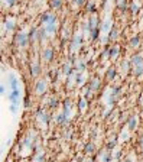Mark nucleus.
<instances>
[{"label": "nucleus", "instance_id": "nucleus-1", "mask_svg": "<svg viewBox=\"0 0 143 162\" xmlns=\"http://www.w3.org/2000/svg\"><path fill=\"white\" fill-rule=\"evenodd\" d=\"M15 42L20 46V48H23V46H26L28 42H29V35L25 34V32H19V34L16 35Z\"/></svg>", "mask_w": 143, "mask_h": 162}, {"label": "nucleus", "instance_id": "nucleus-2", "mask_svg": "<svg viewBox=\"0 0 143 162\" xmlns=\"http://www.w3.org/2000/svg\"><path fill=\"white\" fill-rule=\"evenodd\" d=\"M81 44H83V36H81V35H75V36L72 38V44H71V51L72 52H75L77 49L81 46Z\"/></svg>", "mask_w": 143, "mask_h": 162}, {"label": "nucleus", "instance_id": "nucleus-3", "mask_svg": "<svg viewBox=\"0 0 143 162\" xmlns=\"http://www.w3.org/2000/svg\"><path fill=\"white\" fill-rule=\"evenodd\" d=\"M42 23L43 25H46V23H57V18H55V15L54 13H43L42 15Z\"/></svg>", "mask_w": 143, "mask_h": 162}, {"label": "nucleus", "instance_id": "nucleus-4", "mask_svg": "<svg viewBox=\"0 0 143 162\" xmlns=\"http://www.w3.org/2000/svg\"><path fill=\"white\" fill-rule=\"evenodd\" d=\"M88 28H90V32H93V30L98 29L100 28V20H98L97 16H91L90 18V22H88Z\"/></svg>", "mask_w": 143, "mask_h": 162}, {"label": "nucleus", "instance_id": "nucleus-5", "mask_svg": "<svg viewBox=\"0 0 143 162\" xmlns=\"http://www.w3.org/2000/svg\"><path fill=\"white\" fill-rule=\"evenodd\" d=\"M35 91H36V94H43L46 91V81H43V80H39L38 83H36V86H35Z\"/></svg>", "mask_w": 143, "mask_h": 162}, {"label": "nucleus", "instance_id": "nucleus-6", "mask_svg": "<svg viewBox=\"0 0 143 162\" xmlns=\"http://www.w3.org/2000/svg\"><path fill=\"white\" fill-rule=\"evenodd\" d=\"M42 58H43V61L49 62V61L54 58V49L49 48V46H46V48L42 51Z\"/></svg>", "mask_w": 143, "mask_h": 162}, {"label": "nucleus", "instance_id": "nucleus-7", "mask_svg": "<svg viewBox=\"0 0 143 162\" xmlns=\"http://www.w3.org/2000/svg\"><path fill=\"white\" fill-rule=\"evenodd\" d=\"M130 65L133 67H137V65H143V55L142 54H137V55H135V57L130 60Z\"/></svg>", "mask_w": 143, "mask_h": 162}, {"label": "nucleus", "instance_id": "nucleus-8", "mask_svg": "<svg viewBox=\"0 0 143 162\" xmlns=\"http://www.w3.org/2000/svg\"><path fill=\"white\" fill-rule=\"evenodd\" d=\"M98 88H100V81H98L97 78L91 80L90 84H88V90H90L91 93H95V91H97Z\"/></svg>", "mask_w": 143, "mask_h": 162}, {"label": "nucleus", "instance_id": "nucleus-9", "mask_svg": "<svg viewBox=\"0 0 143 162\" xmlns=\"http://www.w3.org/2000/svg\"><path fill=\"white\" fill-rule=\"evenodd\" d=\"M9 98H10V102L13 103V104H18V103H19V98H20L19 90H13V91H12L10 96H9Z\"/></svg>", "mask_w": 143, "mask_h": 162}, {"label": "nucleus", "instance_id": "nucleus-10", "mask_svg": "<svg viewBox=\"0 0 143 162\" xmlns=\"http://www.w3.org/2000/svg\"><path fill=\"white\" fill-rule=\"evenodd\" d=\"M36 116H38L39 120L43 122L45 124L49 123V116H48V113H46V112H43V110H39L38 113H36Z\"/></svg>", "mask_w": 143, "mask_h": 162}, {"label": "nucleus", "instance_id": "nucleus-11", "mask_svg": "<svg viewBox=\"0 0 143 162\" xmlns=\"http://www.w3.org/2000/svg\"><path fill=\"white\" fill-rule=\"evenodd\" d=\"M43 29L46 30L48 35L55 34V30H57V23H46V25H43Z\"/></svg>", "mask_w": 143, "mask_h": 162}, {"label": "nucleus", "instance_id": "nucleus-12", "mask_svg": "<svg viewBox=\"0 0 143 162\" xmlns=\"http://www.w3.org/2000/svg\"><path fill=\"white\" fill-rule=\"evenodd\" d=\"M119 52H120V46L113 45L111 48H110V58H111V60H116L117 55H119Z\"/></svg>", "mask_w": 143, "mask_h": 162}, {"label": "nucleus", "instance_id": "nucleus-13", "mask_svg": "<svg viewBox=\"0 0 143 162\" xmlns=\"http://www.w3.org/2000/svg\"><path fill=\"white\" fill-rule=\"evenodd\" d=\"M132 72H133V76H136V77L143 76V65H137V67H133V68H132Z\"/></svg>", "mask_w": 143, "mask_h": 162}, {"label": "nucleus", "instance_id": "nucleus-14", "mask_svg": "<svg viewBox=\"0 0 143 162\" xmlns=\"http://www.w3.org/2000/svg\"><path fill=\"white\" fill-rule=\"evenodd\" d=\"M9 84H10L12 91H13V90H18V80H16L15 76H10V77H9Z\"/></svg>", "mask_w": 143, "mask_h": 162}, {"label": "nucleus", "instance_id": "nucleus-15", "mask_svg": "<svg viewBox=\"0 0 143 162\" xmlns=\"http://www.w3.org/2000/svg\"><path fill=\"white\" fill-rule=\"evenodd\" d=\"M68 119H69V117H68L67 114H65L64 112H62V113H61V114H58V117H57V122H58V123H59V124H64V123H67V122H68Z\"/></svg>", "mask_w": 143, "mask_h": 162}, {"label": "nucleus", "instance_id": "nucleus-16", "mask_svg": "<svg viewBox=\"0 0 143 162\" xmlns=\"http://www.w3.org/2000/svg\"><path fill=\"white\" fill-rule=\"evenodd\" d=\"M71 70H72V64H71V62H65L64 67H62V72H64L65 76H69V74H71Z\"/></svg>", "mask_w": 143, "mask_h": 162}, {"label": "nucleus", "instance_id": "nucleus-17", "mask_svg": "<svg viewBox=\"0 0 143 162\" xmlns=\"http://www.w3.org/2000/svg\"><path fill=\"white\" fill-rule=\"evenodd\" d=\"M64 113L67 114L68 117L71 114V102H69V100H65V103H64Z\"/></svg>", "mask_w": 143, "mask_h": 162}, {"label": "nucleus", "instance_id": "nucleus-18", "mask_svg": "<svg viewBox=\"0 0 143 162\" xmlns=\"http://www.w3.org/2000/svg\"><path fill=\"white\" fill-rule=\"evenodd\" d=\"M114 77H116V70H114V68H109L107 72H105V78H107V80H113Z\"/></svg>", "mask_w": 143, "mask_h": 162}, {"label": "nucleus", "instance_id": "nucleus-19", "mask_svg": "<svg viewBox=\"0 0 143 162\" xmlns=\"http://www.w3.org/2000/svg\"><path fill=\"white\" fill-rule=\"evenodd\" d=\"M30 74H32V77H36L39 74V65L38 64L30 65Z\"/></svg>", "mask_w": 143, "mask_h": 162}, {"label": "nucleus", "instance_id": "nucleus-20", "mask_svg": "<svg viewBox=\"0 0 143 162\" xmlns=\"http://www.w3.org/2000/svg\"><path fill=\"white\" fill-rule=\"evenodd\" d=\"M119 29H117L116 26L113 28V29H111V32H110V36H109V39L110 41H114V39H117V36H119Z\"/></svg>", "mask_w": 143, "mask_h": 162}, {"label": "nucleus", "instance_id": "nucleus-21", "mask_svg": "<svg viewBox=\"0 0 143 162\" xmlns=\"http://www.w3.org/2000/svg\"><path fill=\"white\" fill-rule=\"evenodd\" d=\"M78 107H79V112H84L87 109V98H79Z\"/></svg>", "mask_w": 143, "mask_h": 162}, {"label": "nucleus", "instance_id": "nucleus-22", "mask_svg": "<svg viewBox=\"0 0 143 162\" xmlns=\"http://www.w3.org/2000/svg\"><path fill=\"white\" fill-rule=\"evenodd\" d=\"M140 44V38L139 36H133L132 39H130V46H133V48H137Z\"/></svg>", "mask_w": 143, "mask_h": 162}, {"label": "nucleus", "instance_id": "nucleus-23", "mask_svg": "<svg viewBox=\"0 0 143 162\" xmlns=\"http://www.w3.org/2000/svg\"><path fill=\"white\" fill-rule=\"evenodd\" d=\"M127 126H129V129H135V128H136V117H135V116H130V117H129Z\"/></svg>", "mask_w": 143, "mask_h": 162}, {"label": "nucleus", "instance_id": "nucleus-24", "mask_svg": "<svg viewBox=\"0 0 143 162\" xmlns=\"http://www.w3.org/2000/svg\"><path fill=\"white\" fill-rule=\"evenodd\" d=\"M94 145H93V143H87L85 145V148H84V151H85V154H93V152H94Z\"/></svg>", "mask_w": 143, "mask_h": 162}, {"label": "nucleus", "instance_id": "nucleus-25", "mask_svg": "<svg viewBox=\"0 0 143 162\" xmlns=\"http://www.w3.org/2000/svg\"><path fill=\"white\" fill-rule=\"evenodd\" d=\"M61 6H62V2H61V0H51V8L58 9V8H61Z\"/></svg>", "mask_w": 143, "mask_h": 162}, {"label": "nucleus", "instance_id": "nucleus-26", "mask_svg": "<svg viewBox=\"0 0 143 162\" xmlns=\"http://www.w3.org/2000/svg\"><path fill=\"white\" fill-rule=\"evenodd\" d=\"M114 145H116V138L113 136V138H110L109 143H107V149H113Z\"/></svg>", "mask_w": 143, "mask_h": 162}, {"label": "nucleus", "instance_id": "nucleus-27", "mask_svg": "<svg viewBox=\"0 0 143 162\" xmlns=\"http://www.w3.org/2000/svg\"><path fill=\"white\" fill-rule=\"evenodd\" d=\"M94 10H95V4L93 3V2H91V3H88V6H87V12H88V13H93Z\"/></svg>", "mask_w": 143, "mask_h": 162}, {"label": "nucleus", "instance_id": "nucleus-28", "mask_svg": "<svg viewBox=\"0 0 143 162\" xmlns=\"http://www.w3.org/2000/svg\"><path fill=\"white\" fill-rule=\"evenodd\" d=\"M109 28H110V22L109 20H105V22L101 25V30L103 32H105V30H109Z\"/></svg>", "mask_w": 143, "mask_h": 162}, {"label": "nucleus", "instance_id": "nucleus-29", "mask_svg": "<svg viewBox=\"0 0 143 162\" xmlns=\"http://www.w3.org/2000/svg\"><path fill=\"white\" fill-rule=\"evenodd\" d=\"M13 28H15V23L10 22V20H8V22H6V29H8V30H12Z\"/></svg>", "mask_w": 143, "mask_h": 162}, {"label": "nucleus", "instance_id": "nucleus-30", "mask_svg": "<svg viewBox=\"0 0 143 162\" xmlns=\"http://www.w3.org/2000/svg\"><path fill=\"white\" fill-rule=\"evenodd\" d=\"M130 10H132L133 13H136V12L139 10V6H137V4H135V3H132V4H130Z\"/></svg>", "mask_w": 143, "mask_h": 162}, {"label": "nucleus", "instance_id": "nucleus-31", "mask_svg": "<svg viewBox=\"0 0 143 162\" xmlns=\"http://www.w3.org/2000/svg\"><path fill=\"white\" fill-rule=\"evenodd\" d=\"M57 103H58V100H57V98H55V97H54L52 100L49 102V106H51V107H52V109H54V107H57Z\"/></svg>", "mask_w": 143, "mask_h": 162}, {"label": "nucleus", "instance_id": "nucleus-32", "mask_svg": "<svg viewBox=\"0 0 143 162\" xmlns=\"http://www.w3.org/2000/svg\"><path fill=\"white\" fill-rule=\"evenodd\" d=\"M10 112H12V113H16V112H18V104H13V103H12Z\"/></svg>", "mask_w": 143, "mask_h": 162}, {"label": "nucleus", "instance_id": "nucleus-33", "mask_svg": "<svg viewBox=\"0 0 143 162\" xmlns=\"http://www.w3.org/2000/svg\"><path fill=\"white\" fill-rule=\"evenodd\" d=\"M72 4H75V6H81V4H84V0H72Z\"/></svg>", "mask_w": 143, "mask_h": 162}, {"label": "nucleus", "instance_id": "nucleus-34", "mask_svg": "<svg viewBox=\"0 0 143 162\" xmlns=\"http://www.w3.org/2000/svg\"><path fill=\"white\" fill-rule=\"evenodd\" d=\"M0 91H2V94H6V87L2 84V87H0Z\"/></svg>", "mask_w": 143, "mask_h": 162}, {"label": "nucleus", "instance_id": "nucleus-35", "mask_svg": "<svg viewBox=\"0 0 143 162\" xmlns=\"http://www.w3.org/2000/svg\"><path fill=\"white\" fill-rule=\"evenodd\" d=\"M15 2H16V0H8V4H9V6H12V4H15Z\"/></svg>", "mask_w": 143, "mask_h": 162}, {"label": "nucleus", "instance_id": "nucleus-36", "mask_svg": "<svg viewBox=\"0 0 143 162\" xmlns=\"http://www.w3.org/2000/svg\"><path fill=\"white\" fill-rule=\"evenodd\" d=\"M140 146H142V151H143V138L140 139Z\"/></svg>", "mask_w": 143, "mask_h": 162}, {"label": "nucleus", "instance_id": "nucleus-37", "mask_svg": "<svg viewBox=\"0 0 143 162\" xmlns=\"http://www.w3.org/2000/svg\"><path fill=\"white\" fill-rule=\"evenodd\" d=\"M120 162H129V161H120Z\"/></svg>", "mask_w": 143, "mask_h": 162}, {"label": "nucleus", "instance_id": "nucleus-38", "mask_svg": "<svg viewBox=\"0 0 143 162\" xmlns=\"http://www.w3.org/2000/svg\"><path fill=\"white\" fill-rule=\"evenodd\" d=\"M8 162H12V161H8Z\"/></svg>", "mask_w": 143, "mask_h": 162}]
</instances>
